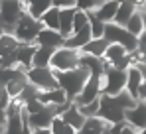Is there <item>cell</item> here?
<instances>
[{
    "label": "cell",
    "mask_w": 146,
    "mask_h": 134,
    "mask_svg": "<svg viewBox=\"0 0 146 134\" xmlns=\"http://www.w3.org/2000/svg\"><path fill=\"white\" fill-rule=\"evenodd\" d=\"M55 73V79H57V85L65 91L67 99H75L77 93L83 89L87 77H89V69L85 65H79L73 67V69H67V71H53Z\"/></svg>",
    "instance_id": "obj_1"
},
{
    "label": "cell",
    "mask_w": 146,
    "mask_h": 134,
    "mask_svg": "<svg viewBox=\"0 0 146 134\" xmlns=\"http://www.w3.org/2000/svg\"><path fill=\"white\" fill-rule=\"evenodd\" d=\"M124 105L121 103V99L117 95H107V93H101L99 95V111L97 114L101 118H105L109 124L113 122H119L124 120Z\"/></svg>",
    "instance_id": "obj_2"
},
{
    "label": "cell",
    "mask_w": 146,
    "mask_h": 134,
    "mask_svg": "<svg viewBox=\"0 0 146 134\" xmlns=\"http://www.w3.org/2000/svg\"><path fill=\"white\" fill-rule=\"evenodd\" d=\"M103 38L109 42V44H121L122 47H126V51H134L136 49V36H132L124 26H119L115 22H107L105 24V30H103Z\"/></svg>",
    "instance_id": "obj_3"
},
{
    "label": "cell",
    "mask_w": 146,
    "mask_h": 134,
    "mask_svg": "<svg viewBox=\"0 0 146 134\" xmlns=\"http://www.w3.org/2000/svg\"><path fill=\"white\" fill-rule=\"evenodd\" d=\"M40 30H42V22L38 18H32L24 10V14L18 18V22H16L14 30H12V36L22 44H34Z\"/></svg>",
    "instance_id": "obj_4"
},
{
    "label": "cell",
    "mask_w": 146,
    "mask_h": 134,
    "mask_svg": "<svg viewBox=\"0 0 146 134\" xmlns=\"http://www.w3.org/2000/svg\"><path fill=\"white\" fill-rule=\"evenodd\" d=\"M105 61V69H103V85H101V93H107V95H117L124 89V83H126V69H119V67H113L107 59Z\"/></svg>",
    "instance_id": "obj_5"
},
{
    "label": "cell",
    "mask_w": 146,
    "mask_h": 134,
    "mask_svg": "<svg viewBox=\"0 0 146 134\" xmlns=\"http://www.w3.org/2000/svg\"><path fill=\"white\" fill-rule=\"evenodd\" d=\"M24 10H26L24 0H2L0 2V22H2L4 32L12 34L14 26L18 22V18L24 14Z\"/></svg>",
    "instance_id": "obj_6"
},
{
    "label": "cell",
    "mask_w": 146,
    "mask_h": 134,
    "mask_svg": "<svg viewBox=\"0 0 146 134\" xmlns=\"http://www.w3.org/2000/svg\"><path fill=\"white\" fill-rule=\"evenodd\" d=\"M79 49H71V47H55L53 53H51V59H49V67L53 71H67L73 67L79 65Z\"/></svg>",
    "instance_id": "obj_7"
},
{
    "label": "cell",
    "mask_w": 146,
    "mask_h": 134,
    "mask_svg": "<svg viewBox=\"0 0 146 134\" xmlns=\"http://www.w3.org/2000/svg\"><path fill=\"white\" fill-rule=\"evenodd\" d=\"M26 79H28V83H32L34 87H38L40 91L59 87L57 79H55V73H53V69L49 65H46V67L32 65L30 69H26Z\"/></svg>",
    "instance_id": "obj_8"
},
{
    "label": "cell",
    "mask_w": 146,
    "mask_h": 134,
    "mask_svg": "<svg viewBox=\"0 0 146 134\" xmlns=\"http://www.w3.org/2000/svg\"><path fill=\"white\" fill-rule=\"evenodd\" d=\"M101 85H103V73H89L83 89L77 93V97L73 99V103L75 105H85V103H91V101L99 99Z\"/></svg>",
    "instance_id": "obj_9"
},
{
    "label": "cell",
    "mask_w": 146,
    "mask_h": 134,
    "mask_svg": "<svg viewBox=\"0 0 146 134\" xmlns=\"http://www.w3.org/2000/svg\"><path fill=\"white\" fill-rule=\"evenodd\" d=\"M124 120L130 122V124L140 132V128L146 126V103L144 101H136L134 107L126 109V111H124Z\"/></svg>",
    "instance_id": "obj_10"
},
{
    "label": "cell",
    "mask_w": 146,
    "mask_h": 134,
    "mask_svg": "<svg viewBox=\"0 0 146 134\" xmlns=\"http://www.w3.org/2000/svg\"><path fill=\"white\" fill-rule=\"evenodd\" d=\"M109 122L105 118H101L99 114H93V116H85L81 128L77 130V134H107L109 130Z\"/></svg>",
    "instance_id": "obj_11"
},
{
    "label": "cell",
    "mask_w": 146,
    "mask_h": 134,
    "mask_svg": "<svg viewBox=\"0 0 146 134\" xmlns=\"http://www.w3.org/2000/svg\"><path fill=\"white\" fill-rule=\"evenodd\" d=\"M63 36L59 34V30H49V28H44L42 26V30L38 32V36H36V45H48V47H61L63 45Z\"/></svg>",
    "instance_id": "obj_12"
},
{
    "label": "cell",
    "mask_w": 146,
    "mask_h": 134,
    "mask_svg": "<svg viewBox=\"0 0 146 134\" xmlns=\"http://www.w3.org/2000/svg\"><path fill=\"white\" fill-rule=\"evenodd\" d=\"M140 83H142V71H140V67L138 65H128L126 67V83H124V91L130 95V97H134L136 101H138V87H140Z\"/></svg>",
    "instance_id": "obj_13"
},
{
    "label": "cell",
    "mask_w": 146,
    "mask_h": 134,
    "mask_svg": "<svg viewBox=\"0 0 146 134\" xmlns=\"http://www.w3.org/2000/svg\"><path fill=\"white\" fill-rule=\"evenodd\" d=\"M91 38H93V36H91V28H89V24H87V26H83V28L71 32L69 36H65L63 45H65V47H71V49H81Z\"/></svg>",
    "instance_id": "obj_14"
},
{
    "label": "cell",
    "mask_w": 146,
    "mask_h": 134,
    "mask_svg": "<svg viewBox=\"0 0 146 134\" xmlns=\"http://www.w3.org/2000/svg\"><path fill=\"white\" fill-rule=\"evenodd\" d=\"M44 105H49V107H59L67 101V95L61 87H53V89H44V91H38L36 95Z\"/></svg>",
    "instance_id": "obj_15"
},
{
    "label": "cell",
    "mask_w": 146,
    "mask_h": 134,
    "mask_svg": "<svg viewBox=\"0 0 146 134\" xmlns=\"http://www.w3.org/2000/svg\"><path fill=\"white\" fill-rule=\"evenodd\" d=\"M136 10H140V8H138V4H136L134 0H121V2H119V8H117V12H115L113 22L119 24V26H124L126 20H128Z\"/></svg>",
    "instance_id": "obj_16"
},
{
    "label": "cell",
    "mask_w": 146,
    "mask_h": 134,
    "mask_svg": "<svg viewBox=\"0 0 146 134\" xmlns=\"http://www.w3.org/2000/svg\"><path fill=\"white\" fill-rule=\"evenodd\" d=\"M117 8H119V0H105V2H101V4H97L93 8V14L97 16L99 20H103L107 24V22H113Z\"/></svg>",
    "instance_id": "obj_17"
},
{
    "label": "cell",
    "mask_w": 146,
    "mask_h": 134,
    "mask_svg": "<svg viewBox=\"0 0 146 134\" xmlns=\"http://www.w3.org/2000/svg\"><path fill=\"white\" fill-rule=\"evenodd\" d=\"M34 51H36V44H22L18 45L16 49V63L20 69H30L32 67V57H34Z\"/></svg>",
    "instance_id": "obj_18"
},
{
    "label": "cell",
    "mask_w": 146,
    "mask_h": 134,
    "mask_svg": "<svg viewBox=\"0 0 146 134\" xmlns=\"http://www.w3.org/2000/svg\"><path fill=\"white\" fill-rule=\"evenodd\" d=\"M75 6H69V8H59V34L65 38L73 32V14H75Z\"/></svg>",
    "instance_id": "obj_19"
},
{
    "label": "cell",
    "mask_w": 146,
    "mask_h": 134,
    "mask_svg": "<svg viewBox=\"0 0 146 134\" xmlns=\"http://www.w3.org/2000/svg\"><path fill=\"white\" fill-rule=\"evenodd\" d=\"M59 116L67 122V124H71L73 128H75V132L81 128V124H83V120H85V116L81 114V111H79V107L73 103L69 109H65L63 112H59Z\"/></svg>",
    "instance_id": "obj_20"
},
{
    "label": "cell",
    "mask_w": 146,
    "mask_h": 134,
    "mask_svg": "<svg viewBox=\"0 0 146 134\" xmlns=\"http://www.w3.org/2000/svg\"><path fill=\"white\" fill-rule=\"evenodd\" d=\"M107 45L109 42L105 40V38H91L87 44L83 45L79 51L81 53H89V55H95V57H103V53H105V49H107Z\"/></svg>",
    "instance_id": "obj_21"
},
{
    "label": "cell",
    "mask_w": 146,
    "mask_h": 134,
    "mask_svg": "<svg viewBox=\"0 0 146 134\" xmlns=\"http://www.w3.org/2000/svg\"><path fill=\"white\" fill-rule=\"evenodd\" d=\"M44 28H49V30H57L59 28V8L57 6H49L48 10L38 18Z\"/></svg>",
    "instance_id": "obj_22"
},
{
    "label": "cell",
    "mask_w": 146,
    "mask_h": 134,
    "mask_svg": "<svg viewBox=\"0 0 146 134\" xmlns=\"http://www.w3.org/2000/svg\"><path fill=\"white\" fill-rule=\"evenodd\" d=\"M51 53H53V47H48V45H36V51H34V57H32V65H36V67L49 65Z\"/></svg>",
    "instance_id": "obj_23"
},
{
    "label": "cell",
    "mask_w": 146,
    "mask_h": 134,
    "mask_svg": "<svg viewBox=\"0 0 146 134\" xmlns=\"http://www.w3.org/2000/svg\"><path fill=\"white\" fill-rule=\"evenodd\" d=\"M18 45H20V42H18V40H16L12 34H8V32H2V34H0V57H2V55L16 53Z\"/></svg>",
    "instance_id": "obj_24"
},
{
    "label": "cell",
    "mask_w": 146,
    "mask_h": 134,
    "mask_svg": "<svg viewBox=\"0 0 146 134\" xmlns=\"http://www.w3.org/2000/svg\"><path fill=\"white\" fill-rule=\"evenodd\" d=\"M49 130H51V134H77L75 128L71 124H67L59 114H53V118L49 122Z\"/></svg>",
    "instance_id": "obj_25"
},
{
    "label": "cell",
    "mask_w": 146,
    "mask_h": 134,
    "mask_svg": "<svg viewBox=\"0 0 146 134\" xmlns=\"http://www.w3.org/2000/svg\"><path fill=\"white\" fill-rule=\"evenodd\" d=\"M128 51H126V47H122L121 44H109L107 45V49H105V53H103V59H107L111 65L115 63V61H119L121 57H124Z\"/></svg>",
    "instance_id": "obj_26"
},
{
    "label": "cell",
    "mask_w": 146,
    "mask_h": 134,
    "mask_svg": "<svg viewBox=\"0 0 146 134\" xmlns=\"http://www.w3.org/2000/svg\"><path fill=\"white\" fill-rule=\"evenodd\" d=\"M124 28L132 34V36H138L142 30H144V24H142V14H140V10H136L128 20H126V24H124Z\"/></svg>",
    "instance_id": "obj_27"
},
{
    "label": "cell",
    "mask_w": 146,
    "mask_h": 134,
    "mask_svg": "<svg viewBox=\"0 0 146 134\" xmlns=\"http://www.w3.org/2000/svg\"><path fill=\"white\" fill-rule=\"evenodd\" d=\"M49 6H53V4H51V0H36V2H32V4H28V6H26V12H28L32 18H40V16L48 10Z\"/></svg>",
    "instance_id": "obj_28"
},
{
    "label": "cell",
    "mask_w": 146,
    "mask_h": 134,
    "mask_svg": "<svg viewBox=\"0 0 146 134\" xmlns=\"http://www.w3.org/2000/svg\"><path fill=\"white\" fill-rule=\"evenodd\" d=\"M26 81H28V79H14V81H8V83L4 85L6 95H8L10 99H18V95L22 93V89H24Z\"/></svg>",
    "instance_id": "obj_29"
},
{
    "label": "cell",
    "mask_w": 146,
    "mask_h": 134,
    "mask_svg": "<svg viewBox=\"0 0 146 134\" xmlns=\"http://www.w3.org/2000/svg\"><path fill=\"white\" fill-rule=\"evenodd\" d=\"M89 24V16H87V10H75V14H73V32L75 30H79V28H83V26H87Z\"/></svg>",
    "instance_id": "obj_30"
},
{
    "label": "cell",
    "mask_w": 146,
    "mask_h": 134,
    "mask_svg": "<svg viewBox=\"0 0 146 134\" xmlns=\"http://www.w3.org/2000/svg\"><path fill=\"white\" fill-rule=\"evenodd\" d=\"M77 107H79V111H81L83 116H93L99 111V99L91 101V103H85V105H77Z\"/></svg>",
    "instance_id": "obj_31"
},
{
    "label": "cell",
    "mask_w": 146,
    "mask_h": 134,
    "mask_svg": "<svg viewBox=\"0 0 146 134\" xmlns=\"http://www.w3.org/2000/svg\"><path fill=\"white\" fill-rule=\"evenodd\" d=\"M75 8H79V10H93L95 8V0H75Z\"/></svg>",
    "instance_id": "obj_32"
},
{
    "label": "cell",
    "mask_w": 146,
    "mask_h": 134,
    "mask_svg": "<svg viewBox=\"0 0 146 134\" xmlns=\"http://www.w3.org/2000/svg\"><path fill=\"white\" fill-rule=\"evenodd\" d=\"M51 4L57 8H69V6H75V0H51Z\"/></svg>",
    "instance_id": "obj_33"
},
{
    "label": "cell",
    "mask_w": 146,
    "mask_h": 134,
    "mask_svg": "<svg viewBox=\"0 0 146 134\" xmlns=\"http://www.w3.org/2000/svg\"><path fill=\"white\" fill-rule=\"evenodd\" d=\"M138 101H146V79H142V83L138 87Z\"/></svg>",
    "instance_id": "obj_34"
},
{
    "label": "cell",
    "mask_w": 146,
    "mask_h": 134,
    "mask_svg": "<svg viewBox=\"0 0 146 134\" xmlns=\"http://www.w3.org/2000/svg\"><path fill=\"white\" fill-rule=\"evenodd\" d=\"M32 132L34 134H51V130H49V128H34Z\"/></svg>",
    "instance_id": "obj_35"
},
{
    "label": "cell",
    "mask_w": 146,
    "mask_h": 134,
    "mask_svg": "<svg viewBox=\"0 0 146 134\" xmlns=\"http://www.w3.org/2000/svg\"><path fill=\"white\" fill-rule=\"evenodd\" d=\"M140 14H142V24H144V30H146V10L140 8Z\"/></svg>",
    "instance_id": "obj_36"
},
{
    "label": "cell",
    "mask_w": 146,
    "mask_h": 134,
    "mask_svg": "<svg viewBox=\"0 0 146 134\" xmlns=\"http://www.w3.org/2000/svg\"><path fill=\"white\" fill-rule=\"evenodd\" d=\"M4 95H6V91H4V85H0V99H2Z\"/></svg>",
    "instance_id": "obj_37"
},
{
    "label": "cell",
    "mask_w": 146,
    "mask_h": 134,
    "mask_svg": "<svg viewBox=\"0 0 146 134\" xmlns=\"http://www.w3.org/2000/svg\"><path fill=\"white\" fill-rule=\"evenodd\" d=\"M32 2H36V0H24V4L28 6V4H32Z\"/></svg>",
    "instance_id": "obj_38"
},
{
    "label": "cell",
    "mask_w": 146,
    "mask_h": 134,
    "mask_svg": "<svg viewBox=\"0 0 146 134\" xmlns=\"http://www.w3.org/2000/svg\"><path fill=\"white\" fill-rule=\"evenodd\" d=\"M0 134H4V126L2 124H0Z\"/></svg>",
    "instance_id": "obj_39"
},
{
    "label": "cell",
    "mask_w": 146,
    "mask_h": 134,
    "mask_svg": "<svg viewBox=\"0 0 146 134\" xmlns=\"http://www.w3.org/2000/svg\"><path fill=\"white\" fill-rule=\"evenodd\" d=\"M101 2H105V0H95V6H97V4H101Z\"/></svg>",
    "instance_id": "obj_40"
},
{
    "label": "cell",
    "mask_w": 146,
    "mask_h": 134,
    "mask_svg": "<svg viewBox=\"0 0 146 134\" xmlns=\"http://www.w3.org/2000/svg\"><path fill=\"white\" fill-rule=\"evenodd\" d=\"M140 132H142V134H146V126H144V128H140Z\"/></svg>",
    "instance_id": "obj_41"
},
{
    "label": "cell",
    "mask_w": 146,
    "mask_h": 134,
    "mask_svg": "<svg viewBox=\"0 0 146 134\" xmlns=\"http://www.w3.org/2000/svg\"><path fill=\"white\" fill-rule=\"evenodd\" d=\"M2 32H4V28H2V22H0V34H2Z\"/></svg>",
    "instance_id": "obj_42"
},
{
    "label": "cell",
    "mask_w": 146,
    "mask_h": 134,
    "mask_svg": "<svg viewBox=\"0 0 146 134\" xmlns=\"http://www.w3.org/2000/svg\"><path fill=\"white\" fill-rule=\"evenodd\" d=\"M142 8H144V10H146V0H144V2H142Z\"/></svg>",
    "instance_id": "obj_43"
},
{
    "label": "cell",
    "mask_w": 146,
    "mask_h": 134,
    "mask_svg": "<svg viewBox=\"0 0 146 134\" xmlns=\"http://www.w3.org/2000/svg\"><path fill=\"white\" fill-rule=\"evenodd\" d=\"M119 2H121V0H119Z\"/></svg>",
    "instance_id": "obj_44"
},
{
    "label": "cell",
    "mask_w": 146,
    "mask_h": 134,
    "mask_svg": "<svg viewBox=\"0 0 146 134\" xmlns=\"http://www.w3.org/2000/svg\"><path fill=\"white\" fill-rule=\"evenodd\" d=\"M144 103H146V101H144Z\"/></svg>",
    "instance_id": "obj_45"
}]
</instances>
